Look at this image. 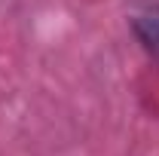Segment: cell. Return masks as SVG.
I'll list each match as a JSON object with an SVG mask.
<instances>
[{
    "label": "cell",
    "instance_id": "cell-1",
    "mask_svg": "<svg viewBox=\"0 0 159 156\" xmlns=\"http://www.w3.org/2000/svg\"><path fill=\"white\" fill-rule=\"evenodd\" d=\"M135 31H138V37L144 40V46H147L153 55H159V9H150L147 16H138Z\"/></svg>",
    "mask_w": 159,
    "mask_h": 156
}]
</instances>
